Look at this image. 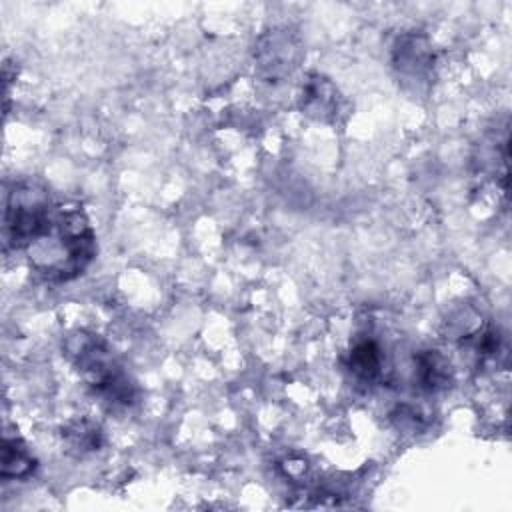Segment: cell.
<instances>
[{
	"label": "cell",
	"mask_w": 512,
	"mask_h": 512,
	"mask_svg": "<svg viewBox=\"0 0 512 512\" xmlns=\"http://www.w3.org/2000/svg\"><path fill=\"white\" fill-rule=\"evenodd\" d=\"M300 58L298 38L286 30H268L262 34L254 48V60L258 74L268 82H278L292 72Z\"/></svg>",
	"instance_id": "277c9868"
},
{
	"label": "cell",
	"mask_w": 512,
	"mask_h": 512,
	"mask_svg": "<svg viewBox=\"0 0 512 512\" xmlns=\"http://www.w3.org/2000/svg\"><path fill=\"white\" fill-rule=\"evenodd\" d=\"M350 372L366 384H374L382 378V350L372 338L358 340L348 354Z\"/></svg>",
	"instance_id": "ba28073f"
},
{
	"label": "cell",
	"mask_w": 512,
	"mask_h": 512,
	"mask_svg": "<svg viewBox=\"0 0 512 512\" xmlns=\"http://www.w3.org/2000/svg\"><path fill=\"white\" fill-rule=\"evenodd\" d=\"M30 264L52 282L80 276L96 256V236L80 206H54L48 228L30 246Z\"/></svg>",
	"instance_id": "6da1fadb"
},
{
	"label": "cell",
	"mask_w": 512,
	"mask_h": 512,
	"mask_svg": "<svg viewBox=\"0 0 512 512\" xmlns=\"http://www.w3.org/2000/svg\"><path fill=\"white\" fill-rule=\"evenodd\" d=\"M54 206L42 188L18 184L6 196L4 208V242L12 248H28L44 234L50 224Z\"/></svg>",
	"instance_id": "3957f363"
},
{
	"label": "cell",
	"mask_w": 512,
	"mask_h": 512,
	"mask_svg": "<svg viewBox=\"0 0 512 512\" xmlns=\"http://www.w3.org/2000/svg\"><path fill=\"white\" fill-rule=\"evenodd\" d=\"M36 468V458L30 454L26 444L20 438L4 436L2 456H0V474L4 480L10 478H28Z\"/></svg>",
	"instance_id": "30bf717a"
},
{
	"label": "cell",
	"mask_w": 512,
	"mask_h": 512,
	"mask_svg": "<svg viewBox=\"0 0 512 512\" xmlns=\"http://www.w3.org/2000/svg\"><path fill=\"white\" fill-rule=\"evenodd\" d=\"M62 440L66 444V450L76 454V456L96 452L104 444V436H102L100 426L96 422L88 420V418L70 420L62 428Z\"/></svg>",
	"instance_id": "9c48e42d"
},
{
	"label": "cell",
	"mask_w": 512,
	"mask_h": 512,
	"mask_svg": "<svg viewBox=\"0 0 512 512\" xmlns=\"http://www.w3.org/2000/svg\"><path fill=\"white\" fill-rule=\"evenodd\" d=\"M300 108L306 116L314 120L332 122L340 110V94L326 76L312 72L302 78Z\"/></svg>",
	"instance_id": "5b68a950"
},
{
	"label": "cell",
	"mask_w": 512,
	"mask_h": 512,
	"mask_svg": "<svg viewBox=\"0 0 512 512\" xmlns=\"http://www.w3.org/2000/svg\"><path fill=\"white\" fill-rule=\"evenodd\" d=\"M414 362V378L422 390L440 392L452 384V366L438 350H420Z\"/></svg>",
	"instance_id": "52a82bcc"
},
{
	"label": "cell",
	"mask_w": 512,
	"mask_h": 512,
	"mask_svg": "<svg viewBox=\"0 0 512 512\" xmlns=\"http://www.w3.org/2000/svg\"><path fill=\"white\" fill-rule=\"evenodd\" d=\"M432 46L424 34L406 32L402 34L392 48V64L394 68L412 78H420L432 70Z\"/></svg>",
	"instance_id": "8992f818"
},
{
	"label": "cell",
	"mask_w": 512,
	"mask_h": 512,
	"mask_svg": "<svg viewBox=\"0 0 512 512\" xmlns=\"http://www.w3.org/2000/svg\"><path fill=\"white\" fill-rule=\"evenodd\" d=\"M64 354L84 376L92 392L110 408H126L134 402V384L116 364L112 352L98 334L86 330L68 334Z\"/></svg>",
	"instance_id": "7a4b0ae2"
}]
</instances>
